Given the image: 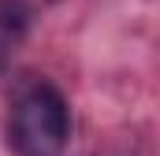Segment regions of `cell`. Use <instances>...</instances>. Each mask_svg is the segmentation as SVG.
Segmentation results:
<instances>
[{"instance_id": "obj_3", "label": "cell", "mask_w": 160, "mask_h": 156, "mask_svg": "<svg viewBox=\"0 0 160 156\" xmlns=\"http://www.w3.org/2000/svg\"><path fill=\"white\" fill-rule=\"evenodd\" d=\"M112 156H127V153H112Z\"/></svg>"}, {"instance_id": "obj_1", "label": "cell", "mask_w": 160, "mask_h": 156, "mask_svg": "<svg viewBox=\"0 0 160 156\" xmlns=\"http://www.w3.org/2000/svg\"><path fill=\"white\" fill-rule=\"evenodd\" d=\"M67 130H71V119L63 97L52 85H34L30 93L19 97L8 138L19 156H56L67 145Z\"/></svg>"}, {"instance_id": "obj_2", "label": "cell", "mask_w": 160, "mask_h": 156, "mask_svg": "<svg viewBox=\"0 0 160 156\" xmlns=\"http://www.w3.org/2000/svg\"><path fill=\"white\" fill-rule=\"evenodd\" d=\"M22 22H26V7L19 4V0H0V30H22Z\"/></svg>"}]
</instances>
